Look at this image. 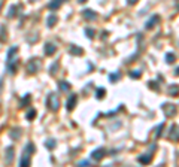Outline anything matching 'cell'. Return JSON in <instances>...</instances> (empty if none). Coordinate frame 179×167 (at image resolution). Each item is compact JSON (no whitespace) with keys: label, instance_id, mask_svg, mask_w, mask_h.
<instances>
[{"label":"cell","instance_id":"12","mask_svg":"<svg viewBox=\"0 0 179 167\" xmlns=\"http://www.w3.org/2000/svg\"><path fill=\"white\" fill-rule=\"evenodd\" d=\"M43 50H45V54H46V55H54V54H55V51H57V46H55V44L46 42L45 46H43Z\"/></svg>","mask_w":179,"mask_h":167},{"label":"cell","instance_id":"35","mask_svg":"<svg viewBox=\"0 0 179 167\" xmlns=\"http://www.w3.org/2000/svg\"><path fill=\"white\" fill-rule=\"evenodd\" d=\"M78 2H79V3H85L87 0H78Z\"/></svg>","mask_w":179,"mask_h":167},{"label":"cell","instance_id":"22","mask_svg":"<svg viewBox=\"0 0 179 167\" xmlns=\"http://www.w3.org/2000/svg\"><path fill=\"white\" fill-rule=\"evenodd\" d=\"M5 34H8V31H6V29H5V25H2V27H0V42H6L8 36H5Z\"/></svg>","mask_w":179,"mask_h":167},{"label":"cell","instance_id":"16","mask_svg":"<svg viewBox=\"0 0 179 167\" xmlns=\"http://www.w3.org/2000/svg\"><path fill=\"white\" fill-rule=\"evenodd\" d=\"M57 21H58V17H57V15H54V13H51L50 17L46 18V25H48L50 29H52V27L57 24Z\"/></svg>","mask_w":179,"mask_h":167},{"label":"cell","instance_id":"6","mask_svg":"<svg viewBox=\"0 0 179 167\" xmlns=\"http://www.w3.org/2000/svg\"><path fill=\"white\" fill-rule=\"evenodd\" d=\"M158 23H161V17L155 13V15H152V17H151V18L146 21V25H145V27H146L148 30H151V29H154V27L158 24Z\"/></svg>","mask_w":179,"mask_h":167},{"label":"cell","instance_id":"17","mask_svg":"<svg viewBox=\"0 0 179 167\" xmlns=\"http://www.w3.org/2000/svg\"><path fill=\"white\" fill-rule=\"evenodd\" d=\"M58 88H60V91H63V93L70 91V84H69L67 81H58Z\"/></svg>","mask_w":179,"mask_h":167},{"label":"cell","instance_id":"3","mask_svg":"<svg viewBox=\"0 0 179 167\" xmlns=\"http://www.w3.org/2000/svg\"><path fill=\"white\" fill-rule=\"evenodd\" d=\"M42 67V61H40V58H37V57H33L30 58V61L27 63V66H25V70H27V73L29 75H36L39 70Z\"/></svg>","mask_w":179,"mask_h":167},{"label":"cell","instance_id":"23","mask_svg":"<svg viewBox=\"0 0 179 167\" xmlns=\"http://www.w3.org/2000/svg\"><path fill=\"white\" fill-rule=\"evenodd\" d=\"M36 109H30V111L27 112V115H25V118H27V119H29V121H33V119H34V118H36Z\"/></svg>","mask_w":179,"mask_h":167},{"label":"cell","instance_id":"29","mask_svg":"<svg viewBox=\"0 0 179 167\" xmlns=\"http://www.w3.org/2000/svg\"><path fill=\"white\" fill-rule=\"evenodd\" d=\"M169 96H173V97H176V96H178V85L169 88Z\"/></svg>","mask_w":179,"mask_h":167},{"label":"cell","instance_id":"28","mask_svg":"<svg viewBox=\"0 0 179 167\" xmlns=\"http://www.w3.org/2000/svg\"><path fill=\"white\" fill-rule=\"evenodd\" d=\"M163 128H164V123H161L158 127H157V131H155V139H158L160 137V134L163 133Z\"/></svg>","mask_w":179,"mask_h":167},{"label":"cell","instance_id":"21","mask_svg":"<svg viewBox=\"0 0 179 167\" xmlns=\"http://www.w3.org/2000/svg\"><path fill=\"white\" fill-rule=\"evenodd\" d=\"M176 61V55L173 52H167L166 54V63L167 64H172V63Z\"/></svg>","mask_w":179,"mask_h":167},{"label":"cell","instance_id":"1","mask_svg":"<svg viewBox=\"0 0 179 167\" xmlns=\"http://www.w3.org/2000/svg\"><path fill=\"white\" fill-rule=\"evenodd\" d=\"M19 60H18V46H12L8 51V58H6V67L9 70V73L13 75L18 69Z\"/></svg>","mask_w":179,"mask_h":167},{"label":"cell","instance_id":"34","mask_svg":"<svg viewBox=\"0 0 179 167\" xmlns=\"http://www.w3.org/2000/svg\"><path fill=\"white\" fill-rule=\"evenodd\" d=\"M137 2H139V0H127V3H129V5H131V6H133V5H136Z\"/></svg>","mask_w":179,"mask_h":167},{"label":"cell","instance_id":"5","mask_svg":"<svg viewBox=\"0 0 179 167\" xmlns=\"http://www.w3.org/2000/svg\"><path fill=\"white\" fill-rule=\"evenodd\" d=\"M161 109L164 112V115L167 118H172L173 115H176V112H178V107L176 105H172V103H164V105L161 106Z\"/></svg>","mask_w":179,"mask_h":167},{"label":"cell","instance_id":"14","mask_svg":"<svg viewBox=\"0 0 179 167\" xmlns=\"http://www.w3.org/2000/svg\"><path fill=\"white\" fill-rule=\"evenodd\" d=\"M21 136H23V131H21V128H12V130L9 131V137H11L12 140H18Z\"/></svg>","mask_w":179,"mask_h":167},{"label":"cell","instance_id":"2","mask_svg":"<svg viewBox=\"0 0 179 167\" xmlns=\"http://www.w3.org/2000/svg\"><path fill=\"white\" fill-rule=\"evenodd\" d=\"M34 145L33 143H27L25 145L24 151H23V155H21V158H19V166L21 167H27L30 166V160H31V154L34 152Z\"/></svg>","mask_w":179,"mask_h":167},{"label":"cell","instance_id":"33","mask_svg":"<svg viewBox=\"0 0 179 167\" xmlns=\"http://www.w3.org/2000/svg\"><path fill=\"white\" fill-rule=\"evenodd\" d=\"M79 166H90V161H87V160L81 161V163H79Z\"/></svg>","mask_w":179,"mask_h":167},{"label":"cell","instance_id":"10","mask_svg":"<svg viewBox=\"0 0 179 167\" xmlns=\"http://www.w3.org/2000/svg\"><path fill=\"white\" fill-rule=\"evenodd\" d=\"M76 103H78V96L76 94H70V97H69L67 103H66V106H67V111H73L75 106H76Z\"/></svg>","mask_w":179,"mask_h":167},{"label":"cell","instance_id":"9","mask_svg":"<svg viewBox=\"0 0 179 167\" xmlns=\"http://www.w3.org/2000/svg\"><path fill=\"white\" fill-rule=\"evenodd\" d=\"M82 17H84L87 21H94V19H97V13L94 12L93 9H84V11H82Z\"/></svg>","mask_w":179,"mask_h":167},{"label":"cell","instance_id":"24","mask_svg":"<svg viewBox=\"0 0 179 167\" xmlns=\"http://www.w3.org/2000/svg\"><path fill=\"white\" fill-rule=\"evenodd\" d=\"M45 146L48 149H54L57 146V143H55V140H52V139H48L46 142H45Z\"/></svg>","mask_w":179,"mask_h":167},{"label":"cell","instance_id":"13","mask_svg":"<svg viewBox=\"0 0 179 167\" xmlns=\"http://www.w3.org/2000/svg\"><path fill=\"white\" fill-rule=\"evenodd\" d=\"M30 103H31V96L30 94H25L24 97L21 99V102H19V109H24L27 106H30Z\"/></svg>","mask_w":179,"mask_h":167},{"label":"cell","instance_id":"30","mask_svg":"<svg viewBox=\"0 0 179 167\" xmlns=\"http://www.w3.org/2000/svg\"><path fill=\"white\" fill-rule=\"evenodd\" d=\"M85 34L88 39H93L94 37V30L93 29H85Z\"/></svg>","mask_w":179,"mask_h":167},{"label":"cell","instance_id":"25","mask_svg":"<svg viewBox=\"0 0 179 167\" xmlns=\"http://www.w3.org/2000/svg\"><path fill=\"white\" fill-rule=\"evenodd\" d=\"M130 76H131L133 79H139V78L142 76V72H140V70H131V72H130Z\"/></svg>","mask_w":179,"mask_h":167},{"label":"cell","instance_id":"20","mask_svg":"<svg viewBox=\"0 0 179 167\" xmlns=\"http://www.w3.org/2000/svg\"><path fill=\"white\" fill-rule=\"evenodd\" d=\"M105 96H106L105 88H97V90H96V99L102 100V99H105Z\"/></svg>","mask_w":179,"mask_h":167},{"label":"cell","instance_id":"4","mask_svg":"<svg viewBox=\"0 0 179 167\" xmlns=\"http://www.w3.org/2000/svg\"><path fill=\"white\" fill-rule=\"evenodd\" d=\"M46 106H48V109L52 112L58 111V109H60V99H58V96L54 93L48 94V97H46Z\"/></svg>","mask_w":179,"mask_h":167},{"label":"cell","instance_id":"19","mask_svg":"<svg viewBox=\"0 0 179 167\" xmlns=\"http://www.w3.org/2000/svg\"><path fill=\"white\" fill-rule=\"evenodd\" d=\"M70 54H72V55H82V54H84V50L79 48V46L72 45V46H70Z\"/></svg>","mask_w":179,"mask_h":167},{"label":"cell","instance_id":"27","mask_svg":"<svg viewBox=\"0 0 179 167\" xmlns=\"http://www.w3.org/2000/svg\"><path fill=\"white\" fill-rule=\"evenodd\" d=\"M119 78H121V75L118 73H111L109 75V81H111V82H117V81H119Z\"/></svg>","mask_w":179,"mask_h":167},{"label":"cell","instance_id":"31","mask_svg":"<svg viewBox=\"0 0 179 167\" xmlns=\"http://www.w3.org/2000/svg\"><path fill=\"white\" fill-rule=\"evenodd\" d=\"M57 69H58V61H55L52 66H51V70H50V73L51 75H55L57 73Z\"/></svg>","mask_w":179,"mask_h":167},{"label":"cell","instance_id":"18","mask_svg":"<svg viewBox=\"0 0 179 167\" xmlns=\"http://www.w3.org/2000/svg\"><path fill=\"white\" fill-rule=\"evenodd\" d=\"M169 139L170 140H178V125L175 124V125H172V128H170V134H169Z\"/></svg>","mask_w":179,"mask_h":167},{"label":"cell","instance_id":"8","mask_svg":"<svg viewBox=\"0 0 179 167\" xmlns=\"http://www.w3.org/2000/svg\"><path fill=\"white\" fill-rule=\"evenodd\" d=\"M106 155V149L105 148H97L96 151H93V154H91V158L94 161H100L103 157Z\"/></svg>","mask_w":179,"mask_h":167},{"label":"cell","instance_id":"37","mask_svg":"<svg viewBox=\"0 0 179 167\" xmlns=\"http://www.w3.org/2000/svg\"><path fill=\"white\" fill-rule=\"evenodd\" d=\"M0 8H2V6H0Z\"/></svg>","mask_w":179,"mask_h":167},{"label":"cell","instance_id":"36","mask_svg":"<svg viewBox=\"0 0 179 167\" xmlns=\"http://www.w3.org/2000/svg\"><path fill=\"white\" fill-rule=\"evenodd\" d=\"M31 2H36V0H31Z\"/></svg>","mask_w":179,"mask_h":167},{"label":"cell","instance_id":"15","mask_svg":"<svg viewBox=\"0 0 179 167\" xmlns=\"http://www.w3.org/2000/svg\"><path fill=\"white\" fill-rule=\"evenodd\" d=\"M63 2H64V0H51L50 5H48V9H50V11H57V9L63 5Z\"/></svg>","mask_w":179,"mask_h":167},{"label":"cell","instance_id":"11","mask_svg":"<svg viewBox=\"0 0 179 167\" xmlns=\"http://www.w3.org/2000/svg\"><path fill=\"white\" fill-rule=\"evenodd\" d=\"M152 157H154V155L151 154V152H146V154H143V155H139V157H137V161H139L140 164H149V163L152 161Z\"/></svg>","mask_w":179,"mask_h":167},{"label":"cell","instance_id":"32","mask_svg":"<svg viewBox=\"0 0 179 167\" xmlns=\"http://www.w3.org/2000/svg\"><path fill=\"white\" fill-rule=\"evenodd\" d=\"M148 87L152 88V90H158V84H157L155 81H149V82H148Z\"/></svg>","mask_w":179,"mask_h":167},{"label":"cell","instance_id":"26","mask_svg":"<svg viewBox=\"0 0 179 167\" xmlns=\"http://www.w3.org/2000/svg\"><path fill=\"white\" fill-rule=\"evenodd\" d=\"M15 15H17V6L13 5V6H11L9 12H8V18H13Z\"/></svg>","mask_w":179,"mask_h":167},{"label":"cell","instance_id":"7","mask_svg":"<svg viewBox=\"0 0 179 167\" xmlns=\"http://www.w3.org/2000/svg\"><path fill=\"white\" fill-rule=\"evenodd\" d=\"M13 152H15L13 146H8V148L5 149V161H6V164H12L13 157H15Z\"/></svg>","mask_w":179,"mask_h":167}]
</instances>
